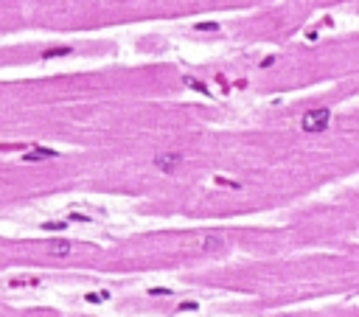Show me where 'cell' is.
Returning <instances> with one entry per match:
<instances>
[{"mask_svg": "<svg viewBox=\"0 0 359 317\" xmlns=\"http://www.w3.org/2000/svg\"><path fill=\"white\" fill-rule=\"evenodd\" d=\"M68 54H71V48H68V45H59V48L43 51V59H57V57H68Z\"/></svg>", "mask_w": 359, "mask_h": 317, "instance_id": "6", "label": "cell"}, {"mask_svg": "<svg viewBox=\"0 0 359 317\" xmlns=\"http://www.w3.org/2000/svg\"><path fill=\"white\" fill-rule=\"evenodd\" d=\"M216 29H219L216 23H199L197 26V31H216Z\"/></svg>", "mask_w": 359, "mask_h": 317, "instance_id": "9", "label": "cell"}, {"mask_svg": "<svg viewBox=\"0 0 359 317\" xmlns=\"http://www.w3.org/2000/svg\"><path fill=\"white\" fill-rule=\"evenodd\" d=\"M54 157H59V152H57V149H48V146H34V149H29V152H23V160H26V163L54 160Z\"/></svg>", "mask_w": 359, "mask_h": 317, "instance_id": "3", "label": "cell"}, {"mask_svg": "<svg viewBox=\"0 0 359 317\" xmlns=\"http://www.w3.org/2000/svg\"><path fill=\"white\" fill-rule=\"evenodd\" d=\"M185 85L194 87V90H202V93H205V85H202V82H197V79H191V76H185Z\"/></svg>", "mask_w": 359, "mask_h": 317, "instance_id": "8", "label": "cell"}, {"mask_svg": "<svg viewBox=\"0 0 359 317\" xmlns=\"http://www.w3.org/2000/svg\"><path fill=\"white\" fill-rule=\"evenodd\" d=\"M328 121H331V110H328V107H317V110L303 113L300 129H303V132H323V129L328 127Z\"/></svg>", "mask_w": 359, "mask_h": 317, "instance_id": "1", "label": "cell"}, {"mask_svg": "<svg viewBox=\"0 0 359 317\" xmlns=\"http://www.w3.org/2000/svg\"><path fill=\"white\" fill-rule=\"evenodd\" d=\"M73 222H90V216H82V213H73Z\"/></svg>", "mask_w": 359, "mask_h": 317, "instance_id": "11", "label": "cell"}, {"mask_svg": "<svg viewBox=\"0 0 359 317\" xmlns=\"http://www.w3.org/2000/svg\"><path fill=\"white\" fill-rule=\"evenodd\" d=\"M180 309H183V311H194V309H197V303H180Z\"/></svg>", "mask_w": 359, "mask_h": 317, "instance_id": "10", "label": "cell"}, {"mask_svg": "<svg viewBox=\"0 0 359 317\" xmlns=\"http://www.w3.org/2000/svg\"><path fill=\"white\" fill-rule=\"evenodd\" d=\"M71 241L65 239H57V241H48V255H54V258H65V255H71Z\"/></svg>", "mask_w": 359, "mask_h": 317, "instance_id": "4", "label": "cell"}, {"mask_svg": "<svg viewBox=\"0 0 359 317\" xmlns=\"http://www.w3.org/2000/svg\"><path fill=\"white\" fill-rule=\"evenodd\" d=\"M45 230H62V227H68V222H45Z\"/></svg>", "mask_w": 359, "mask_h": 317, "instance_id": "7", "label": "cell"}, {"mask_svg": "<svg viewBox=\"0 0 359 317\" xmlns=\"http://www.w3.org/2000/svg\"><path fill=\"white\" fill-rule=\"evenodd\" d=\"M155 166L163 174H174V171L183 166V155H180V152H160V155L155 157Z\"/></svg>", "mask_w": 359, "mask_h": 317, "instance_id": "2", "label": "cell"}, {"mask_svg": "<svg viewBox=\"0 0 359 317\" xmlns=\"http://www.w3.org/2000/svg\"><path fill=\"white\" fill-rule=\"evenodd\" d=\"M199 247H202L205 253H213V250H222V247H225V239H222L219 233H208V236H202Z\"/></svg>", "mask_w": 359, "mask_h": 317, "instance_id": "5", "label": "cell"}]
</instances>
